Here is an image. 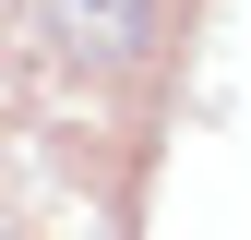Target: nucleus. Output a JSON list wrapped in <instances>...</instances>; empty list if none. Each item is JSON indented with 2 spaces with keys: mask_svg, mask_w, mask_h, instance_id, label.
Wrapping results in <instances>:
<instances>
[{
  "mask_svg": "<svg viewBox=\"0 0 251 240\" xmlns=\"http://www.w3.org/2000/svg\"><path fill=\"white\" fill-rule=\"evenodd\" d=\"M48 36L72 60H144L168 36V0H48Z\"/></svg>",
  "mask_w": 251,
  "mask_h": 240,
  "instance_id": "1",
  "label": "nucleus"
}]
</instances>
